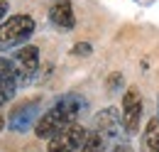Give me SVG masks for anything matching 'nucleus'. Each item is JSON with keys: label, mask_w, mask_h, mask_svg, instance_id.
Masks as SVG:
<instances>
[{"label": "nucleus", "mask_w": 159, "mask_h": 152, "mask_svg": "<svg viewBox=\"0 0 159 152\" xmlns=\"http://www.w3.org/2000/svg\"><path fill=\"white\" fill-rule=\"evenodd\" d=\"M83 106H86V101L76 93L61 96L47 113L39 115V120L34 125V135L42 137V140H52L54 135H59L61 130H66L69 125L76 123V118L83 111Z\"/></svg>", "instance_id": "f257e3e1"}, {"label": "nucleus", "mask_w": 159, "mask_h": 152, "mask_svg": "<svg viewBox=\"0 0 159 152\" xmlns=\"http://www.w3.org/2000/svg\"><path fill=\"white\" fill-rule=\"evenodd\" d=\"M34 17L32 15H10L0 22V47L22 44L34 35Z\"/></svg>", "instance_id": "f03ea898"}, {"label": "nucleus", "mask_w": 159, "mask_h": 152, "mask_svg": "<svg viewBox=\"0 0 159 152\" xmlns=\"http://www.w3.org/2000/svg\"><path fill=\"white\" fill-rule=\"evenodd\" d=\"M93 130H96L105 142L120 145V140H122V135H125L120 111L118 108H103V111L96 115V120H93Z\"/></svg>", "instance_id": "7ed1b4c3"}, {"label": "nucleus", "mask_w": 159, "mask_h": 152, "mask_svg": "<svg viewBox=\"0 0 159 152\" xmlns=\"http://www.w3.org/2000/svg\"><path fill=\"white\" fill-rule=\"evenodd\" d=\"M120 118H122V128L125 135H135L139 128V118H142V96L135 86H130L125 96H122V108H120Z\"/></svg>", "instance_id": "20e7f679"}, {"label": "nucleus", "mask_w": 159, "mask_h": 152, "mask_svg": "<svg viewBox=\"0 0 159 152\" xmlns=\"http://www.w3.org/2000/svg\"><path fill=\"white\" fill-rule=\"evenodd\" d=\"M86 128L74 123L69 125L66 130H61L59 135H54L49 140V152H81L83 147V140H86Z\"/></svg>", "instance_id": "39448f33"}, {"label": "nucleus", "mask_w": 159, "mask_h": 152, "mask_svg": "<svg viewBox=\"0 0 159 152\" xmlns=\"http://www.w3.org/2000/svg\"><path fill=\"white\" fill-rule=\"evenodd\" d=\"M39 106L42 103L37 101V98L17 106V108L10 113L7 128H10L12 133H27V130H32V128L37 125V120H39Z\"/></svg>", "instance_id": "423d86ee"}, {"label": "nucleus", "mask_w": 159, "mask_h": 152, "mask_svg": "<svg viewBox=\"0 0 159 152\" xmlns=\"http://www.w3.org/2000/svg\"><path fill=\"white\" fill-rule=\"evenodd\" d=\"M12 66H15V74H17V83H27L39 69V49L32 47V44L22 47L12 59Z\"/></svg>", "instance_id": "0eeeda50"}, {"label": "nucleus", "mask_w": 159, "mask_h": 152, "mask_svg": "<svg viewBox=\"0 0 159 152\" xmlns=\"http://www.w3.org/2000/svg\"><path fill=\"white\" fill-rule=\"evenodd\" d=\"M49 20L59 27V30H71L76 25V15H74V5L71 0H54L49 7Z\"/></svg>", "instance_id": "6e6552de"}, {"label": "nucleus", "mask_w": 159, "mask_h": 152, "mask_svg": "<svg viewBox=\"0 0 159 152\" xmlns=\"http://www.w3.org/2000/svg\"><path fill=\"white\" fill-rule=\"evenodd\" d=\"M105 150H108V142H105L96 130H88V133H86V140H83L81 152H105ZM108 152H110V150H108Z\"/></svg>", "instance_id": "1a4fd4ad"}, {"label": "nucleus", "mask_w": 159, "mask_h": 152, "mask_svg": "<svg viewBox=\"0 0 159 152\" xmlns=\"http://www.w3.org/2000/svg\"><path fill=\"white\" fill-rule=\"evenodd\" d=\"M5 81H17V74H15V66L10 59L0 57V83H5Z\"/></svg>", "instance_id": "9d476101"}, {"label": "nucleus", "mask_w": 159, "mask_h": 152, "mask_svg": "<svg viewBox=\"0 0 159 152\" xmlns=\"http://www.w3.org/2000/svg\"><path fill=\"white\" fill-rule=\"evenodd\" d=\"M17 91V81H5V83H0V106H5L12 96Z\"/></svg>", "instance_id": "9b49d317"}, {"label": "nucleus", "mask_w": 159, "mask_h": 152, "mask_svg": "<svg viewBox=\"0 0 159 152\" xmlns=\"http://www.w3.org/2000/svg\"><path fill=\"white\" fill-rule=\"evenodd\" d=\"M76 57H88L91 52H93V47L88 44V42H79V44H74V49H71Z\"/></svg>", "instance_id": "f8f14e48"}, {"label": "nucleus", "mask_w": 159, "mask_h": 152, "mask_svg": "<svg viewBox=\"0 0 159 152\" xmlns=\"http://www.w3.org/2000/svg\"><path fill=\"white\" fill-rule=\"evenodd\" d=\"M110 152H132V147L127 145V142H120V145H113V150Z\"/></svg>", "instance_id": "ddd939ff"}, {"label": "nucleus", "mask_w": 159, "mask_h": 152, "mask_svg": "<svg viewBox=\"0 0 159 152\" xmlns=\"http://www.w3.org/2000/svg\"><path fill=\"white\" fill-rule=\"evenodd\" d=\"M7 12H10V5H7V0H0V20L5 17Z\"/></svg>", "instance_id": "4468645a"}, {"label": "nucleus", "mask_w": 159, "mask_h": 152, "mask_svg": "<svg viewBox=\"0 0 159 152\" xmlns=\"http://www.w3.org/2000/svg\"><path fill=\"white\" fill-rule=\"evenodd\" d=\"M2 130H5V118L0 115V133H2Z\"/></svg>", "instance_id": "2eb2a0df"}]
</instances>
